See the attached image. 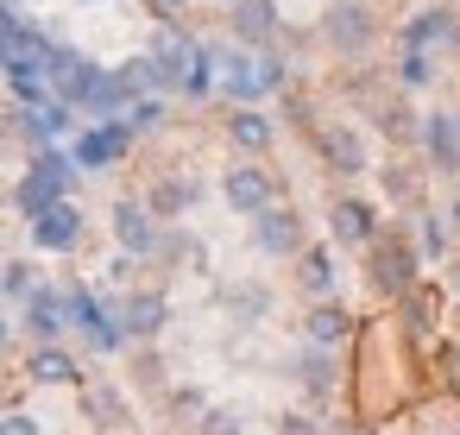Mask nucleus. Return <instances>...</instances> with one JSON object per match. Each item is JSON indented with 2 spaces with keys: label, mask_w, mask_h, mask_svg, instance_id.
<instances>
[{
  "label": "nucleus",
  "mask_w": 460,
  "mask_h": 435,
  "mask_svg": "<svg viewBox=\"0 0 460 435\" xmlns=\"http://www.w3.org/2000/svg\"><path fill=\"white\" fill-rule=\"evenodd\" d=\"M70 322L83 328V341H89L95 353H114V347L127 341V322H120L114 309H102L89 290H70Z\"/></svg>",
  "instance_id": "5"
},
{
  "label": "nucleus",
  "mask_w": 460,
  "mask_h": 435,
  "mask_svg": "<svg viewBox=\"0 0 460 435\" xmlns=\"http://www.w3.org/2000/svg\"><path fill=\"white\" fill-rule=\"evenodd\" d=\"M164 315H171V303H164L158 290H139V297H127V303H120L127 341H146V334H158V328H164Z\"/></svg>",
  "instance_id": "16"
},
{
  "label": "nucleus",
  "mask_w": 460,
  "mask_h": 435,
  "mask_svg": "<svg viewBox=\"0 0 460 435\" xmlns=\"http://www.w3.org/2000/svg\"><path fill=\"white\" fill-rule=\"evenodd\" d=\"M322 39H328L334 58H366V51L378 45V13L366 7V0H328Z\"/></svg>",
  "instance_id": "2"
},
{
  "label": "nucleus",
  "mask_w": 460,
  "mask_h": 435,
  "mask_svg": "<svg viewBox=\"0 0 460 435\" xmlns=\"http://www.w3.org/2000/svg\"><path fill=\"white\" fill-rule=\"evenodd\" d=\"M454 26H460V13H447V7H416L397 39H403V51H447V45H454Z\"/></svg>",
  "instance_id": "11"
},
{
  "label": "nucleus",
  "mask_w": 460,
  "mask_h": 435,
  "mask_svg": "<svg viewBox=\"0 0 460 435\" xmlns=\"http://www.w3.org/2000/svg\"><path fill=\"white\" fill-rule=\"evenodd\" d=\"M447 51H454V64H460V26H454V45H447Z\"/></svg>",
  "instance_id": "34"
},
{
  "label": "nucleus",
  "mask_w": 460,
  "mask_h": 435,
  "mask_svg": "<svg viewBox=\"0 0 460 435\" xmlns=\"http://www.w3.org/2000/svg\"><path fill=\"white\" fill-rule=\"evenodd\" d=\"M120 89H127V102H139V95H152V89H171V76H164V64L152 58V51H139V58H127L120 70Z\"/></svg>",
  "instance_id": "18"
},
{
  "label": "nucleus",
  "mask_w": 460,
  "mask_h": 435,
  "mask_svg": "<svg viewBox=\"0 0 460 435\" xmlns=\"http://www.w3.org/2000/svg\"><path fill=\"white\" fill-rule=\"evenodd\" d=\"M7 64H13V51H7V45H0V70H7Z\"/></svg>",
  "instance_id": "35"
},
{
  "label": "nucleus",
  "mask_w": 460,
  "mask_h": 435,
  "mask_svg": "<svg viewBox=\"0 0 460 435\" xmlns=\"http://www.w3.org/2000/svg\"><path fill=\"white\" fill-rule=\"evenodd\" d=\"M397 83L403 89H429L435 83V51H403L397 58Z\"/></svg>",
  "instance_id": "24"
},
{
  "label": "nucleus",
  "mask_w": 460,
  "mask_h": 435,
  "mask_svg": "<svg viewBox=\"0 0 460 435\" xmlns=\"http://www.w3.org/2000/svg\"><path fill=\"white\" fill-rule=\"evenodd\" d=\"M322 158H328V171H341V177H366L372 164H366V139L353 133V127H328L322 133Z\"/></svg>",
  "instance_id": "15"
},
{
  "label": "nucleus",
  "mask_w": 460,
  "mask_h": 435,
  "mask_svg": "<svg viewBox=\"0 0 460 435\" xmlns=\"http://www.w3.org/2000/svg\"><path fill=\"white\" fill-rule=\"evenodd\" d=\"M26 372H32V385H76V378H83V372H76V360H70L64 347H39Z\"/></svg>",
  "instance_id": "22"
},
{
  "label": "nucleus",
  "mask_w": 460,
  "mask_h": 435,
  "mask_svg": "<svg viewBox=\"0 0 460 435\" xmlns=\"http://www.w3.org/2000/svg\"><path fill=\"white\" fill-rule=\"evenodd\" d=\"M127 127H133V133H158V127H164V102H158V95H139Z\"/></svg>",
  "instance_id": "25"
},
{
  "label": "nucleus",
  "mask_w": 460,
  "mask_h": 435,
  "mask_svg": "<svg viewBox=\"0 0 460 435\" xmlns=\"http://www.w3.org/2000/svg\"><path fill=\"white\" fill-rule=\"evenodd\" d=\"M215 7H234V0H215Z\"/></svg>",
  "instance_id": "38"
},
{
  "label": "nucleus",
  "mask_w": 460,
  "mask_h": 435,
  "mask_svg": "<svg viewBox=\"0 0 460 435\" xmlns=\"http://www.w3.org/2000/svg\"><path fill=\"white\" fill-rule=\"evenodd\" d=\"M328 234H334L341 246H372V240H378V215H372V202L341 196V202L328 209Z\"/></svg>",
  "instance_id": "12"
},
{
  "label": "nucleus",
  "mask_w": 460,
  "mask_h": 435,
  "mask_svg": "<svg viewBox=\"0 0 460 435\" xmlns=\"http://www.w3.org/2000/svg\"><path fill=\"white\" fill-rule=\"evenodd\" d=\"M372 284H378L385 297H410V290H416V253L397 246L391 234L372 240Z\"/></svg>",
  "instance_id": "9"
},
{
  "label": "nucleus",
  "mask_w": 460,
  "mask_h": 435,
  "mask_svg": "<svg viewBox=\"0 0 460 435\" xmlns=\"http://www.w3.org/2000/svg\"><path fill=\"white\" fill-rule=\"evenodd\" d=\"M278 435H315V429H309V416H284V429H278Z\"/></svg>",
  "instance_id": "32"
},
{
  "label": "nucleus",
  "mask_w": 460,
  "mask_h": 435,
  "mask_svg": "<svg viewBox=\"0 0 460 435\" xmlns=\"http://www.w3.org/2000/svg\"><path fill=\"white\" fill-rule=\"evenodd\" d=\"M234 303H240V315H259V309H265V290H240Z\"/></svg>",
  "instance_id": "30"
},
{
  "label": "nucleus",
  "mask_w": 460,
  "mask_h": 435,
  "mask_svg": "<svg viewBox=\"0 0 460 435\" xmlns=\"http://www.w3.org/2000/svg\"><path fill=\"white\" fill-rule=\"evenodd\" d=\"M70 177H76V158L70 152H39L32 158V171L20 177V190H13V202H20V215L32 221V215H45L51 202H64V190H70Z\"/></svg>",
  "instance_id": "1"
},
{
  "label": "nucleus",
  "mask_w": 460,
  "mask_h": 435,
  "mask_svg": "<svg viewBox=\"0 0 460 435\" xmlns=\"http://www.w3.org/2000/svg\"><path fill=\"white\" fill-rule=\"evenodd\" d=\"M208 435H240V416H234V410H215V416H208Z\"/></svg>",
  "instance_id": "29"
},
{
  "label": "nucleus",
  "mask_w": 460,
  "mask_h": 435,
  "mask_svg": "<svg viewBox=\"0 0 460 435\" xmlns=\"http://www.w3.org/2000/svg\"><path fill=\"white\" fill-rule=\"evenodd\" d=\"M0 7H13V0H0Z\"/></svg>",
  "instance_id": "39"
},
{
  "label": "nucleus",
  "mask_w": 460,
  "mask_h": 435,
  "mask_svg": "<svg viewBox=\"0 0 460 435\" xmlns=\"http://www.w3.org/2000/svg\"><path fill=\"white\" fill-rule=\"evenodd\" d=\"M64 322H70V297H58L51 284H39V290L26 297V328L39 334V347H51V341L64 334Z\"/></svg>",
  "instance_id": "14"
},
{
  "label": "nucleus",
  "mask_w": 460,
  "mask_h": 435,
  "mask_svg": "<svg viewBox=\"0 0 460 435\" xmlns=\"http://www.w3.org/2000/svg\"><path fill=\"white\" fill-rule=\"evenodd\" d=\"M0 341H7V322H0Z\"/></svg>",
  "instance_id": "37"
},
{
  "label": "nucleus",
  "mask_w": 460,
  "mask_h": 435,
  "mask_svg": "<svg viewBox=\"0 0 460 435\" xmlns=\"http://www.w3.org/2000/svg\"><path fill=\"white\" fill-rule=\"evenodd\" d=\"M447 227H460V196H454V202H447Z\"/></svg>",
  "instance_id": "33"
},
{
  "label": "nucleus",
  "mask_w": 460,
  "mask_h": 435,
  "mask_svg": "<svg viewBox=\"0 0 460 435\" xmlns=\"http://www.w3.org/2000/svg\"><path fill=\"white\" fill-rule=\"evenodd\" d=\"M0 284H7L13 297H32L39 284H32V265H0Z\"/></svg>",
  "instance_id": "28"
},
{
  "label": "nucleus",
  "mask_w": 460,
  "mask_h": 435,
  "mask_svg": "<svg viewBox=\"0 0 460 435\" xmlns=\"http://www.w3.org/2000/svg\"><path fill=\"white\" fill-rule=\"evenodd\" d=\"M190 202H196V183H190V177H164V183H152V196H146V209H152L158 221H177Z\"/></svg>",
  "instance_id": "21"
},
{
  "label": "nucleus",
  "mask_w": 460,
  "mask_h": 435,
  "mask_svg": "<svg viewBox=\"0 0 460 435\" xmlns=\"http://www.w3.org/2000/svg\"><path fill=\"white\" fill-rule=\"evenodd\" d=\"M221 196H227L234 215H265V209L278 202V183H271L265 164H234V171L221 177Z\"/></svg>",
  "instance_id": "4"
},
{
  "label": "nucleus",
  "mask_w": 460,
  "mask_h": 435,
  "mask_svg": "<svg viewBox=\"0 0 460 435\" xmlns=\"http://www.w3.org/2000/svg\"><path fill=\"white\" fill-rule=\"evenodd\" d=\"M0 435H45V429H39V416H26V410H0Z\"/></svg>",
  "instance_id": "27"
},
{
  "label": "nucleus",
  "mask_w": 460,
  "mask_h": 435,
  "mask_svg": "<svg viewBox=\"0 0 460 435\" xmlns=\"http://www.w3.org/2000/svg\"><path fill=\"white\" fill-rule=\"evenodd\" d=\"M114 240H120V253H133V259H152V253L164 246L158 215H152L146 202H114Z\"/></svg>",
  "instance_id": "7"
},
{
  "label": "nucleus",
  "mask_w": 460,
  "mask_h": 435,
  "mask_svg": "<svg viewBox=\"0 0 460 435\" xmlns=\"http://www.w3.org/2000/svg\"><path fill=\"white\" fill-rule=\"evenodd\" d=\"M296 284L328 303V297H334V253H328V246H303V253H296Z\"/></svg>",
  "instance_id": "20"
},
{
  "label": "nucleus",
  "mask_w": 460,
  "mask_h": 435,
  "mask_svg": "<svg viewBox=\"0 0 460 435\" xmlns=\"http://www.w3.org/2000/svg\"><path fill=\"white\" fill-rule=\"evenodd\" d=\"M441 221H447V215H422V253H429V259L447 253V227H441Z\"/></svg>",
  "instance_id": "26"
},
{
  "label": "nucleus",
  "mask_w": 460,
  "mask_h": 435,
  "mask_svg": "<svg viewBox=\"0 0 460 435\" xmlns=\"http://www.w3.org/2000/svg\"><path fill=\"white\" fill-rule=\"evenodd\" d=\"M32 246H45V253H76V246H83V209L64 196V202H51L45 215H32Z\"/></svg>",
  "instance_id": "6"
},
{
  "label": "nucleus",
  "mask_w": 460,
  "mask_h": 435,
  "mask_svg": "<svg viewBox=\"0 0 460 435\" xmlns=\"http://www.w3.org/2000/svg\"><path fill=\"white\" fill-rule=\"evenodd\" d=\"M127 146H133V127H127V120H95V127L70 146V158H76V171H108V164L127 158Z\"/></svg>",
  "instance_id": "3"
},
{
  "label": "nucleus",
  "mask_w": 460,
  "mask_h": 435,
  "mask_svg": "<svg viewBox=\"0 0 460 435\" xmlns=\"http://www.w3.org/2000/svg\"><path fill=\"white\" fill-rule=\"evenodd\" d=\"M422 152L435 171H460V108H441L422 120Z\"/></svg>",
  "instance_id": "13"
},
{
  "label": "nucleus",
  "mask_w": 460,
  "mask_h": 435,
  "mask_svg": "<svg viewBox=\"0 0 460 435\" xmlns=\"http://www.w3.org/2000/svg\"><path fill=\"white\" fill-rule=\"evenodd\" d=\"M296 378H303L309 391H328V385H334V347H309V353L296 360Z\"/></svg>",
  "instance_id": "23"
},
{
  "label": "nucleus",
  "mask_w": 460,
  "mask_h": 435,
  "mask_svg": "<svg viewBox=\"0 0 460 435\" xmlns=\"http://www.w3.org/2000/svg\"><path fill=\"white\" fill-rule=\"evenodd\" d=\"M227 139H234L240 152H252V158H259V152H271L278 127H271V120H265L259 108H234V120H227Z\"/></svg>",
  "instance_id": "19"
},
{
  "label": "nucleus",
  "mask_w": 460,
  "mask_h": 435,
  "mask_svg": "<svg viewBox=\"0 0 460 435\" xmlns=\"http://www.w3.org/2000/svg\"><path fill=\"white\" fill-rule=\"evenodd\" d=\"M234 20V45H246V51H271L278 45V0H234L227 7Z\"/></svg>",
  "instance_id": "10"
},
{
  "label": "nucleus",
  "mask_w": 460,
  "mask_h": 435,
  "mask_svg": "<svg viewBox=\"0 0 460 435\" xmlns=\"http://www.w3.org/2000/svg\"><path fill=\"white\" fill-rule=\"evenodd\" d=\"M454 297H460V265H454Z\"/></svg>",
  "instance_id": "36"
},
{
  "label": "nucleus",
  "mask_w": 460,
  "mask_h": 435,
  "mask_svg": "<svg viewBox=\"0 0 460 435\" xmlns=\"http://www.w3.org/2000/svg\"><path fill=\"white\" fill-rule=\"evenodd\" d=\"M303 334H309V347H341V341L353 334V315L328 297V303H315V309L303 315Z\"/></svg>",
  "instance_id": "17"
},
{
  "label": "nucleus",
  "mask_w": 460,
  "mask_h": 435,
  "mask_svg": "<svg viewBox=\"0 0 460 435\" xmlns=\"http://www.w3.org/2000/svg\"><path fill=\"white\" fill-rule=\"evenodd\" d=\"M252 240H259L265 259H290V253H303V221H296V209L271 202L265 215H252Z\"/></svg>",
  "instance_id": "8"
},
{
  "label": "nucleus",
  "mask_w": 460,
  "mask_h": 435,
  "mask_svg": "<svg viewBox=\"0 0 460 435\" xmlns=\"http://www.w3.org/2000/svg\"><path fill=\"white\" fill-rule=\"evenodd\" d=\"M146 7H152V13H158V20H177V13H183V7H190V0H146Z\"/></svg>",
  "instance_id": "31"
}]
</instances>
